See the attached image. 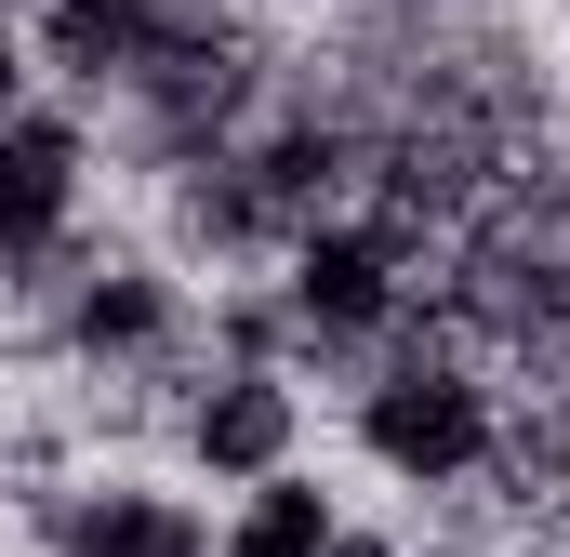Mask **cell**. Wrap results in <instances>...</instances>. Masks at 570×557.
Segmentation results:
<instances>
[{
	"mask_svg": "<svg viewBox=\"0 0 570 557\" xmlns=\"http://www.w3.org/2000/svg\"><path fill=\"white\" fill-rule=\"evenodd\" d=\"M504 372L464 345V319L425 292V319H412V345L385 359V372H358L345 385V438H358V465L385 478V491H412V505H451V491H491L504 478Z\"/></svg>",
	"mask_w": 570,
	"mask_h": 557,
	"instance_id": "cell-1",
	"label": "cell"
},
{
	"mask_svg": "<svg viewBox=\"0 0 570 557\" xmlns=\"http://www.w3.org/2000/svg\"><path fill=\"white\" fill-rule=\"evenodd\" d=\"M94 120L80 107H27V120H0V292H13V319H27V345H40V319H53V292L80 278L94 253Z\"/></svg>",
	"mask_w": 570,
	"mask_h": 557,
	"instance_id": "cell-2",
	"label": "cell"
},
{
	"mask_svg": "<svg viewBox=\"0 0 570 557\" xmlns=\"http://www.w3.org/2000/svg\"><path fill=\"white\" fill-rule=\"evenodd\" d=\"M27 545L40 557H213V505L159 465H80L27 491Z\"/></svg>",
	"mask_w": 570,
	"mask_h": 557,
	"instance_id": "cell-3",
	"label": "cell"
},
{
	"mask_svg": "<svg viewBox=\"0 0 570 557\" xmlns=\"http://www.w3.org/2000/svg\"><path fill=\"white\" fill-rule=\"evenodd\" d=\"M173 451H186V478L253 491V478L305 465V385L292 372H239V359H199L173 385Z\"/></svg>",
	"mask_w": 570,
	"mask_h": 557,
	"instance_id": "cell-4",
	"label": "cell"
},
{
	"mask_svg": "<svg viewBox=\"0 0 570 557\" xmlns=\"http://www.w3.org/2000/svg\"><path fill=\"white\" fill-rule=\"evenodd\" d=\"M332 545H345V491L318 465H279V478L226 491V518H213V557H332Z\"/></svg>",
	"mask_w": 570,
	"mask_h": 557,
	"instance_id": "cell-5",
	"label": "cell"
},
{
	"mask_svg": "<svg viewBox=\"0 0 570 557\" xmlns=\"http://www.w3.org/2000/svg\"><path fill=\"white\" fill-rule=\"evenodd\" d=\"M40 107V40H27V0H0V120Z\"/></svg>",
	"mask_w": 570,
	"mask_h": 557,
	"instance_id": "cell-6",
	"label": "cell"
},
{
	"mask_svg": "<svg viewBox=\"0 0 570 557\" xmlns=\"http://www.w3.org/2000/svg\"><path fill=\"white\" fill-rule=\"evenodd\" d=\"M412 557H491V545H451V531H412Z\"/></svg>",
	"mask_w": 570,
	"mask_h": 557,
	"instance_id": "cell-7",
	"label": "cell"
}]
</instances>
